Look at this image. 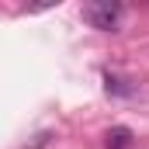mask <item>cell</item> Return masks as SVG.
<instances>
[{
    "label": "cell",
    "mask_w": 149,
    "mask_h": 149,
    "mask_svg": "<svg viewBox=\"0 0 149 149\" xmlns=\"http://www.w3.org/2000/svg\"><path fill=\"white\" fill-rule=\"evenodd\" d=\"M132 146V132L128 128H111L108 132V149H128Z\"/></svg>",
    "instance_id": "obj_2"
},
{
    "label": "cell",
    "mask_w": 149,
    "mask_h": 149,
    "mask_svg": "<svg viewBox=\"0 0 149 149\" xmlns=\"http://www.w3.org/2000/svg\"><path fill=\"white\" fill-rule=\"evenodd\" d=\"M121 3L118 0H94V3H87L83 7V17H87V24L90 28H101V31H114L118 28V21H121Z\"/></svg>",
    "instance_id": "obj_1"
}]
</instances>
